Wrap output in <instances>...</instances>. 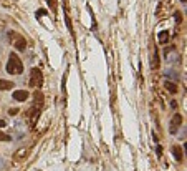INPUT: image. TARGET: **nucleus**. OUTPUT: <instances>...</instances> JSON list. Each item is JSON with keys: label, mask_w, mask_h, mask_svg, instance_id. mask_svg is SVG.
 <instances>
[{"label": "nucleus", "mask_w": 187, "mask_h": 171, "mask_svg": "<svg viewBox=\"0 0 187 171\" xmlns=\"http://www.w3.org/2000/svg\"><path fill=\"white\" fill-rule=\"evenodd\" d=\"M5 68H7V72L10 75H20V73L23 72V63L17 57V53H10L8 62H7V65H5Z\"/></svg>", "instance_id": "nucleus-1"}, {"label": "nucleus", "mask_w": 187, "mask_h": 171, "mask_svg": "<svg viewBox=\"0 0 187 171\" xmlns=\"http://www.w3.org/2000/svg\"><path fill=\"white\" fill-rule=\"evenodd\" d=\"M41 85H43V73H41L40 68H33L30 73V87L41 88Z\"/></svg>", "instance_id": "nucleus-2"}, {"label": "nucleus", "mask_w": 187, "mask_h": 171, "mask_svg": "<svg viewBox=\"0 0 187 171\" xmlns=\"http://www.w3.org/2000/svg\"><path fill=\"white\" fill-rule=\"evenodd\" d=\"M10 37L13 38V47L17 48L18 52H23L25 48H26V42H25V38H22L18 33H15V32H12L10 33Z\"/></svg>", "instance_id": "nucleus-3"}, {"label": "nucleus", "mask_w": 187, "mask_h": 171, "mask_svg": "<svg viewBox=\"0 0 187 171\" xmlns=\"http://www.w3.org/2000/svg\"><path fill=\"white\" fill-rule=\"evenodd\" d=\"M180 125H182V115L180 113H175L172 116V120H170V128H169V131L172 133V135H175L177 133V130L180 128Z\"/></svg>", "instance_id": "nucleus-4"}, {"label": "nucleus", "mask_w": 187, "mask_h": 171, "mask_svg": "<svg viewBox=\"0 0 187 171\" xmlns=\"http://www.w3.org/2000/svg\"><path fill=\"white\" fill-rule=\"evenodd\" d=\"M13 98L17 101H26L28 92H26V90H17V92H13Z\"/></svg>", "instance_id": "nucleus-5"}, {"label": "nucleus", "mask_w": 187, "mask_h": 171, "mask_svg": "<svg viewBox=\"0 0 187 171\" xmlns=\"http://www.w3.org/2000/svg\"><path fill=\"white\" fill-rule=\"evenodd\" d=\"M170 151H172V154H174V158L177 159V161H182V158H184V153H182V149H180V146H172V149H170Z\"/></svg>", "instance_id": "nucleus-6"}, {"label": "nucleus", "mask_w": 187, "mask_h": 171, "mask_svg": "<svg viewBox=\"0 0 187 171\" xmlns=\"http://www.w3.org/2000/svg\"><path fill=\"white\" fill-rule=\"evenodd\" d=\"M13 82H8V80H0V92H5V90L13 88Z\"/></svg>", "instance_id": "nucleus-7"}, {"label": "nucleus", "mask_w": 187, "mask_h": 171, "mask_svg": "<svg viewBox=\"0 0 187 171\" xmlns=\"http://www.w3.org/2000/svg\"><path fill=\"white\" fill-rule=\"evenodd\" d=\"M157 40H159V43H167V40H169V32H167V30H162V32H159V35H157Z\"/></svg>", "instance_id": "nucleus-8"}, {"label": "nucleus", "mask_w": 187, "mask_h": 171, "mask_svg": "<svg viewBox=\"0 0 187 171\" xmlns=\"http://www.w3.org/2000/svg\"><path fill=\"white\" fill-rule=\"evenodd\" d=\"M151 67H152V68H159V55H157V50H156V48H154V53H152Z\"/></svg>", "instance_id": "nucleus-9"}, {"label": "nucleus", "mask_w": 187, "mask_h": 171, "mask_svg": "<svg viewBox=\"0 0 187 171\" xmlns=\"http://www.w3.org/2000/svg\"><path fill=\"white\" fill-rule=\"evenodd\" d=\"M46 3H48V7H50L51 12L56 13V10H58V0H46Z\"/></svg>", "instance_id": "nucleus-10"}, {"label": "nucleus", "mask_w": 187, "mask_h": 171, "mask_svg": "<svg viewBox=\"0 0 187 171\" xmlns=\"http://www.w3.org/2000/svg\"><path fill=\"white\" fill-rule=\"evenodd\" d=\"M165 90H169V92L170 93H177V85H175V83H172V82H167V83H165Z\"/></svg>", "instance_id": "nucleus-11"}, {"label": "nucleus", "mask_w": 187, "mask_h": 171, "mask_svg": "<svg viewBox=\"0 0 187 171\" xmlns=\"http://www.w3.org/2000/svg\"><path fill=\"white\" fill-rule=\"evenodd\" d=\"M10 140H12V138H10L8 135H5V133L0 131V141H10Z\"/></svg>", "instance_id": "nucleus-12"}, {"label": "nucleus", "mask_w": 187, "mask_h": 171, "mask_svg": "<svg viewBox=\"0 0 187 171\" xmlns=\"http://www.w3.org/2000/svg\"><path fill=\"white\" fill-rule=\"evenodd\" d=\"M156 153H157V156H159V158L162 156V146H161V145H157V146H156Z\"/></svg>", "instance_id": "nucleus-13"}, {"label": "nucleus", "mask_w": 187, "mask_h": 171, "mask_svg": "<svg viewBox=\"0 0 187 171\" xmlns=\"http://www.w3.org/2000/svg\"><path fill=\"white\" fill-rule=\"evenodd\" d=\"M174 17H175V22H177V23H179V22H182V15H180L179 12H175V13H174Z\"/></svg>", "instance_id": "nucleus-14"}, {"label": "nucleus", "mask_w": 187, "mask_h": 171, "mask_svg": "<svg viewBox=\"0 0 187 171\" xmlns=\"http://www.w3.org/2000/svg\"><path fill=\"white\" fill-rule=\"evenodd\" d=\"M17 113H18L17 108H12V110H10V115H17Z\"/></svg>", "instance_id": "nucleus-15"}, {"label": "nucleus", "mask_w": 187, "mask_h": 171, "mask_svg": "<svg viewBox=\"0 0 187 171\" xmlns=\"http://www.w3.org/2000/svg\"><path fill=\"white\" fill-rule=\"evenodd\" d=\"M5 125H7V123H5V121H3V120H0V128H3V126H5Z\"/></svg>", "instance_id": "nucleus-16"}, {"label": "nucleus", "mask_w": 187, "mask_h": 171, "mask_svg": "<svg viewBox=\"0 0 187 171\" xmlns=\"http://www.w3.org/2000/svg\"><path fill=\"white\" fill-rule=\"evenodd\" d=\"M180 2H182V3H185V2H187V0H180Z\"/></svg>", "instance_id": "nucleus-17"}]
</instances>
